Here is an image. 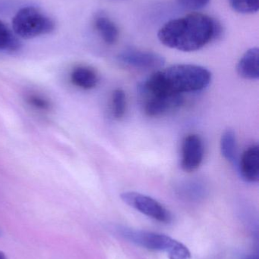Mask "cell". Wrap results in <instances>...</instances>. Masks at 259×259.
<instances>
[{
    "label": "cell",
    "mask_w": 259,
    "mask_h": 259,
    "mask_svg": "<svg viewBox=\"0 0 259 259\" xmlns=\"http://www.w3.org/2000/svg\"><path fill=\"white\" fill-rule=\"evenodd\" d=\"M21 47L16 35L0 21V51L14 53L19 50Z\"/></svg>",
    "instance_id": "cell-14"
},
{
    "label": "cell",
    "mask_w": 259,
    "mask_h": 259,
    "mask_svg": "<svg viewBox=\"0 0 259 259\" xmlns=\"http://www.w3.org/2000/svg\"><path fill=\"white\" fill-rule=\"evenodd\" d=\"M26 101L36 110L47 112L51 109L52 105L48 99L39 94H30L26 97Z\"/></svg>",
    "instance_id": "cell-17"
},
{
    "label": "cell",
    "mask_w": 259,
    "mask_h": 259,
    "mask_svg": "<svg viewBox=\"0 0 259 259\" xmlns=\"http://www.w3.org/2000/svg\"><path fill=\"white\" fill-rule=\"evenodd\" d=\"M120 197L125 203L154 220L161 223L171 222L172 215L170 211L150 196L137 192H125Z\"/></svg>",
    "instance_id": "cell-5"
},
{
    "label": "cell",
    "mask_w": 259,
    "mask_h": 259,
    "mask_svg": "<svg viewBox=\"0 0 259 259\" xmlns=\"http://www.w3.org/2000/svg\"><path fill=\"white\" fill-rule=\"evenodd\" d=\"M0 259H8L6 254L3 252H1V251H0Z\"/></svg>",
    "instance_id": "cell-19"
},
{
    "label": "cell",
    "mask_w": 259,
    "mask_h": 259,
    "mask_svg": "<svg viewBox=\"0 0 259 259\" xmlns=\"http://www.w3.org/2000/svg\"><path fill=\"white\" fill-rule=\"evenodd\" d=\"M259 51L257 47L249 49L242 56L237 65L239 75L246 80H258Z\"/></svg>",
    "instance_id": "cell-10"
},
{
    "label": "cell",
    "mask_w": 259,
    "mask_h": 259,
    "mask_svg": "<svg viewBox=\"0 0 259 259\" xmlns=\"http://www.w3.org/2000/svg\"><path fill=\"white\" fill-rule=\"evenodd\" d=\"M220 152L227 161L235 162L237 159V137L232 130H227L220 139Z\"/></svg>",
    "instance_id": "cell-13"
},
{
    "label": "cell",
    "mask_w": 259,
    "mask_h": 259,
    "mask_svg": "<svg viewBox=\"0 0 259 259\" xmlns=\"http://www.w3.org/2000/svg\"><path fill=\"white\" fill-rule=\"evenodd\" d=\"M232 9L241 14H253L258 12L259 0H228Z\"/></svg>",
    "instance_id": "cell-16"
},
{
    "label": "cell",
    "mask_w": 259,
    "mask_h": 259,
    "mask_svg": "<svg viewBox=\"0 0 259 259\" xmlns=\"http://www.w3.org/2000/svg\"><path fill=\"white\" fill-rule=\"evenodd\" d=\"M169 257H170V259H183L179 258V257L173 256V255H169Z\"/></svg>",
    "instance_id": "cell-21"
},
{
    "label": "cell",
    "mask_w": 259,
    "mask_h": 259,
    "mask_svg": "<svg viewBox=\"0 0 259 259\" xmlns=\"http://www.w3.org/2000/svg\"><path fill=\"white\" fill-rule=\"evenodd\" d=\"M94 26L100 37L108 45H113L118 40V27L106 15H97L94 20Z\"/></svg>",
    "instance_id": "cell-12"
},
{
    "label": "cell",
    "mask_w": 259,
    "mask_h": 259,
    "mask_svg": "<svg viewBox=\"0 0 259 259\" xmlns=\"http://www.w3.org/2000/svg\"><path fill=\"white\" fill-rule=\"evenodd\" d=\"M70 80L74 86L80 89L92 90L99 83V76L95 70L88 66L76 67L70 74Z\"/></svg>",
    "instance_id": "cell-11"
},
{
    "label": "cell",
    "mask_w": 259,
    "mask_h": 259,
    "mask_svg": "<svg viewBox=\"0 0 259 259\" xmlns=\"http://www.w3.org/2000/svg\"><path fill=\"white\" fill-rule=\"evenodd\" d=\"M204 158V144L198 134H190L182 144L181 167L184 171L191 173L197 170Z\"/></svg>",
    "instance_id": "cell-7"
},
{
    "label": "cell",
    "mask_w": 259,
    "mask_h": 259,
    "mask_svg": "<svg viewBox=\"0 0 259 259\" xmlns=\"http://www.w3.org/2000/svg\"><path fill=\"white\" fill-rule=\"evenodd\" d=\"M147 97L144 104V113L151 118L161 117L174 112L184 103L182 95H152Z\"/></svg>",
    "instance_id": "cell-8"
},
{
    "label": "cell",
    "mask_w": 259,
    "mask_h": 259,
    "mask_svg": "<svg viewBox=\"0 0 259 259\" xmlns=\"http://www.w3.org/2000/svg\"><path fill=\"white\" fill-rule=\"evenodd\" d=\"M2 234V233H1V231H0V235H1Z\"/></svg>",
    "instance_id": "cell-22"
},
{
    "label": "cell",
    "mask_w": 259,
    "mask_h": 259,
    "mask_svg": "<svg viewBox=\"0 0 259 259\" xmlns=\"http://www.w3.org/2000/svg\"><path fill=\"white\" fill-rule=\"evenodd\" d=\"M211 71L200 65L181 64L158 70L139 87L141 94L182 95L205 89L211 81Z\"/></svg>",
    "instance_id": "cell-2"
},
{
    "label": "cell",
    "mask_w": 259,
    "mask_h": 259,
    "mask_svg": "<svg viewBox=\"0 0 259 259\" xmlns=\"http://www.w3.org/2000/svg\"><path fill=\"white\" fill-rule=\"evenodd\" d=\"M120 234L130 243L144 249L167 252L169 255L183 259L191 258L190 250L185 245L164 234L128 228L120 230Z\"/></svg>",
    "instance_id": "cell-3"
},
{
    "label": "cell",
    "mask_w": 259,
    "mask_h": 259,
    "mask_svg": "<svg viewBox=\"0 0 259 259\" xmlns=\"http://www.w3.org/2000/svg\"><path fill=\"white\" fill-rule=\"evenodd\" d=\"M126 111V95L124 91L117 89L112 95L113 115L116 119H121Z\"/></svg>",
    "instance_id": "cell-15"
},
{
    "label": "cell",
    "mask_w": 259,
    "mask_h": 259,
    "mask_svg": "<svg viewBox=\"0 0 259 259\" xmlns=\"http://www.w3.org/2000/svg\"><path fill=\"white\" fill-rule=\"evenodd\" d=\"M242 178L246 182L255 184L259 180V148L252 145L245 150L240 163Z\"/></svg>",
    "instance_id": "cell-9"
},
{
    "label": "cell",
    "mask_w": 259,
    "mask_h": 259,
    "mask_svg": "<svg viewBox=\"0 0 259 259\" xmlns=\"http://www.w3.org/2000/svg\"><path fill=\"white\" fill-rule=\"evenodd\" d=\"M14 33L22 39H33L51 33L55 23L47 14L33 6L22 8L12 20Z\"/></svg>",
    "instance_id": "cell-4"
},
{
    "label": "cell",
    "mask_w": 259,
    "mask_h": 259,
    "mask_svg": "<svg viewBox=\"0 0 259 259\" xmlns=\"http://www.w3.org/2000/svg\"><path fill=\"white\" fill-rule=\"evenodd\" d=\"M211 0H176L179 6L187 10L197 11L208 6Z\"/></svg>",
    "instance_id": "cell-18"
},
{
    "label": "cell",
    "mask_w": 259,
    "mask_h": 259,
    "mask_svg": "<svg viewBox=\"0 0 259 259\" xmlns=\"http://www.w3.org/2000/svg\"><path fill=\"white\" fill-rule=\"evenodd\" d=\"M220 24L211 17L193 13L170 20L161 27L158 36L166 47L182 52L201 50L218 37Z\"/></svg>",
    "instance_id": "cell-1"
},
{
    "label": "cell",
    "mask_w": 259,
    "mask_h": 259,
    "mask_svg": "<svg viewBox=\"0 0 259 259\" xmlns=\"http://www.w3.org/2000/svg\"><path fill=\"white\" fill-rule=\"evenodd\" d=\"M119 62L135 69H161L165 59L161 55L152 52L129 49L118 55Z\"/></svg>",
    "instance_id": "cell-6"
},
{
    "label": "cell",
    "mask_w": 259,
    "mask_h": 259,
    "mask_svg": "<svg viewBox=\"0 0 259 259\" xmlns=\"http://www.w3.org/2000/svg\"><path fill=\"white\" fill-rule=\"evenodd\" d=\"M246 259H258V257L256 255H250V256L247 257Z\"/></svg>",
    "instance_id": "cell-20"
}]
</instances>
